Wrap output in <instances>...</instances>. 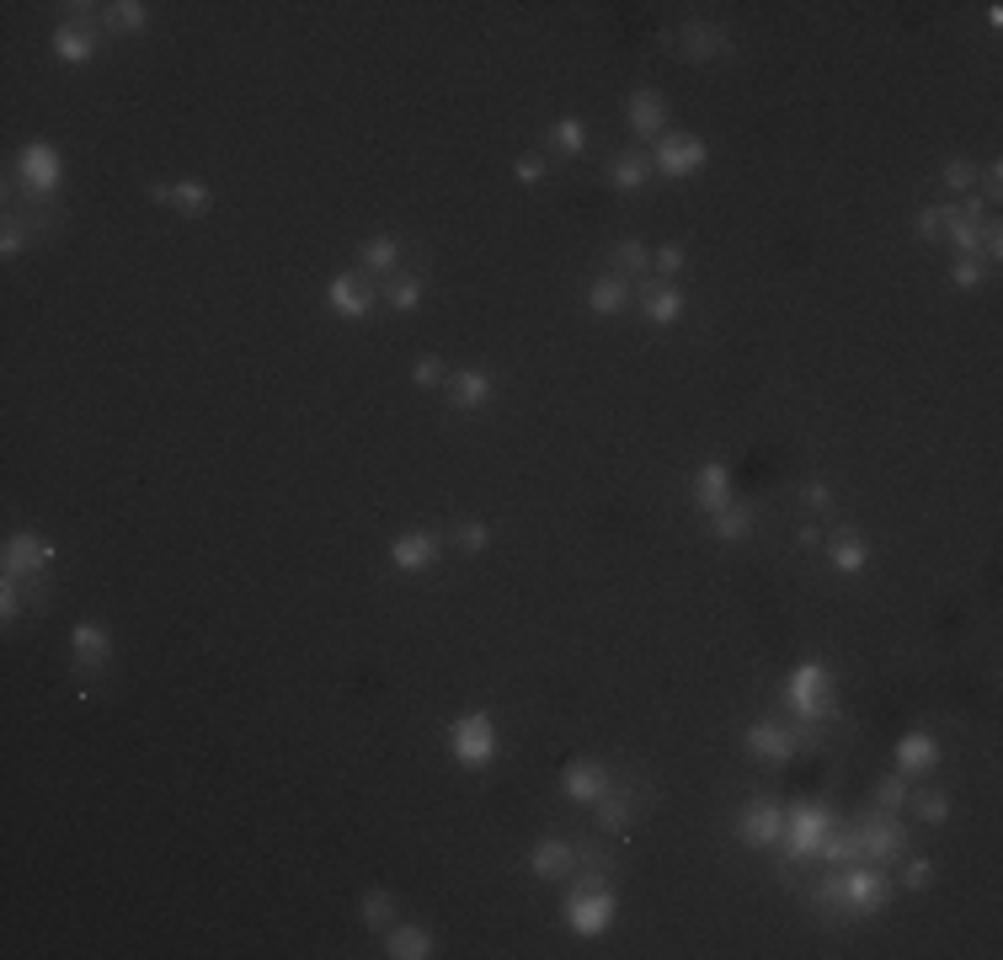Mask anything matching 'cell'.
Instances as JSON below:
<instances>
[{"instance_id":"obj_1","label":"cell","mask_w":1003,"mask_h":960,"mask_svg":"<svg viewBox=\"0 0 1003 960\" xmlns=\"http://www.w3.org/2000/svg\"><path fill=\"white\" fill-rule=\"evenodd\" d=\"M571 891H566V928L577 934V939H599L603 928L614 923L619 913V896H614V885L608 876L599 870H571Z\"/></svg>"},{"instance_id":"obj_2","label":"cell","mask_w":1003,"mask_h":960,"mask_svg":"<svg viewBox=\"0 0 1003 960\" xmlns=\"http://www.w3.org/2000/svg\"><path fill=\"white\" fill-rule=\"evenodd\" d=\"M779 705L796 725H817V720L839 716V699H833V673L822 662H796L790 678L779 688Z\"/></svg>"},{"instance_id":"obj_3","label":"cell","mask_w":1003,"mask_h":960,"mask_svg":"<svg viewBox=\"0 0 1003 960\" xmlns=\"http://www.w3.org/2000/svg\"><path fill=\"white\" fill-rule=\"evenodd\" d=\"M839 827V816H833V805L828 800H790L785 805V865H806V859H817V843L828 838Z\"/></svg>"},{"instance_id":"obj_4","label":"cell","mask_w":1003,"mask_h":960,"mask_svg":"<svg viewBox=\"0 0 1003 960\" xmlns=\"http://www.w3.org/2000/svg\"><path fill=\"white\" fill-rule=\"evenodd\" d=\"M854 838H859V859L865 865H897L902 854H908V822H902V811H881V805H870V811H859L854 822Z\"/></svg>"},{"instance_id":"obj_5","label":"cell","mask_w":1003,"mask_h":960,"mask_svg":"<svg viewBox=\"0 0 1003 960\" xmlns=\"http://www.w3.org/2000/svg\"><path fill=\"white\" fill-rule=\"evenodd\" d=\"M502 753V731L491 710H470V716L448 720V758L459 768H491V758Z\"/></svg>"},{"instance_id":"obj_6","label":"cell","mask_w":1003,"mask_h":960,"mask_svg":"<svg viewBox=\"0 0 1003 960\" xmlns=\"http://www.w3.org/2000/svg\"><path fill=\"white\" fill-rule=\"evenodd\" d=\"M891 907V880L881 865H843V918H876Z\"/></svg>"},{"instance_id":"obj_7","label":"cell","mask_w":1003,"mask_h":960,"mask_svg":"<svg viewBox=\"0 0 1003 960\" xmlns=\"http://www.w3.org/2000/svg\"><path fill=\"white\" fill-rule=\"evenodd\" d=\"M742 747H748V758H763V763H779V768H785V763L806 747V725H790V720H753L748 736H742Z\"/></svg>"},{"instance_id":"obj_8","label":"cell","mask_w":1003,"mask_h":960,"mask_svg":"<svg viewBox=\"0 0 1003 960\" xmlns=\"http://www.w3.org/2000/svg\"><path fill=\"white\" fill-rule=\"evenodd\" d=\"M705 160H710V145H705L699 134H662L657 150H651V171H662L668 182H683V176H694Z\"/></svg>"},{"instance_id":"obj_9","label":"cell","mask_w":1003,"mask_h":960,"mask_svg":"<svg viewBox=\"0 0 1003 960\" xmlns=\"http://www.w3.org/2000/svg\"><path fill=\"white\" fill-rule=\"evenodd\" d=\"M16 171H22V187L33 198H48L59 187V176H65V160H59V150L48 139H27L22 156H16Z\"/></svg>"},{"instance_id":"obj_10","label":"cell","mask_w":1003,"mask_h":960,"mask_svg":"<svg viewBox=\"0 0 1003 960\" xmlns=\"http://www.w3.org/2000/svg\"><path fill=\"white\" fill-rule=\"evenodd\" d=\"M737 838L748 843V848H774V843L785 838V805L779 800H748L737 811Z\"/></svg>"},{"instance_id":"obj_11","label":"cell","mask_w":1003,"mask_h":960,"mask_svg":"<svg viewBox=\"0 0 1003 960\" xmlns=\"http://www.w3.org/2000/svg\"><path fill=\"white\" fill-rule=\"evenodd\" d=\"M43 560H54V545H43L33 528H16L5 539V550H0V576H16V582L43 576Z\"/></svg>"},{"instance_id":"obj_12","label":"cell","mask_w":1003,"mask_h":960,"mask_svg":"<svg viewBox=\"0 0 1003 960\" xmlns=\"http://www.w3.org/2000/svg\"><path fill=\"white\" fill-rule=\"evenodd\" d=\"M614 790V779H608V768H603L599 758H571L561 768V796L571 800V805H593V800H603Z\"/></svg>"},{"instance_id":"obj_13","label":"cell","mask_w":1003,"mask_h":960,"mask_svg":"<svg viewBox=\"0 0 1003 960\" xmlns=\"http://www.w3.org/2000/svg\"><path fill=\"white\" fill-rule=\"evenodd\" d=\"M390 565H396L401 576H422V571H433V565H438V534H428V528L396 534V545H390Z\"/></svg>"},{"instance_id":"obj_14","label":"cell","mask_w":1003,"mask_h":960,"mask_svg":"<svg viewBox=\"0 0 1003 960\" xmlns=\"http://www.w3.org/2000/svg\"><path fill=\"white\" fill-rule=\"evenodd\" d=\"M326 305H331V316L363 320L368 310H374V288H368L358 273H342V278L326 283Z\"/></svg>"},{"instance_id":"obj_15","label":"cell","mask_w":1003,"mask_h":960,"mask_svg":"<svg viewBox=\"0 0 1003 960\" xmlns=\"http://www.w3.org/2000/svg\"><path fill=\"white\" fill-rule=\"evenodd\" d=\"M577 870V843L566 838H539L528 848V876L534 880H566Z\"/></svg>"},{"instance_id":"obj_16","label":"cell","mask_w":1003,"mask_h":960,"mask_svg":"<svg viewBox=\"0 0 1003 960\" xmlns=\"http://www.w3.org/2000/svg\"><path fill=\"white\" fill-rule=\"evenodd\" d=\"M625 118H630V134L636 139H662V128H668V102H662V91H630V102H625Z\"/></svg>"},{"instance_id":"obj_17","label":"cell","mask_w":1003,"mask_h":960,"mask_svg":"<svg viewBox=\"0 0 1003 960\" xmlns=\"http://www.w3.org/2000/svg\"><path fill=\"white\" fill-rule=\"evenodd\" d=\"M150 198L156 203H171V208H182L187 219H198L214 208V193L203 187L198 176H182V182H150Z\"/></svg>"},{"instance_id":"obj_18","label":"cell","mask_w":1003,"mask_h":960,"mask_svg":"<svg viewBox=\"0 0 1003 960\" xmlns=\"http://www.w3.org/2000/svg\"><path fill=\"white\" fill-rule=\"evenodd\" d=\"M679 48L688 65H705V59H731V38H726L721 27H710V22H688L679 33Z\"/></svg>"},{"instance_id":"obj_19","label":"cell","mask_w":1003,"mask_h":960,"mask_svg":"<svg viewBox=\"0 0 1003 960\" xmlns=\"http://www.w3.org/2000/svg\"><path fill=\"white\" fill-rule=\"evenodd\" d=\"M891 758H897V774H928L939 763V742L928 731H902L897 747H891Z\"/></svg>"},{"instance_id":"obj_20","label":"cell","mask_w":1003,"mask_h":960,"mask_svg":"<svg viewBox=\"0 0 1003 960\" xmlns=\"http://www.w3.org/2000/svg\"><path fill=\"white\" fill-rule=\"evenodd\" d=\"M491 396H497V379H491L486 368H465V374L448 379V405H454V411H481Z\"/></svg>"},{"instance_id":"obj_21","label":"cell","mask_w":1003,"mask_h":960,"mask_svg":"<svg viewBox=\"0 0 1003 960\" xmlns=\"http://www.w3.org/2000/svg\"><path fill=\"white\" fill-rule=\"evenodd\" d=\"M694 502H699L705 513H721L726 502H731V470H726L721 459H705V465L694 470Z\"/></svg>"},{"instance_id":"obj_22","label":"cell","mask_w":1003,"mask_h":960,"mask_svg":"<svg viewBox=\"0 0 1003 960\" xmlns=\"http://www.w3.org/2000/svg\"><path fill=\"white\" fill-rule=\"evenodd\" d=\"M385 956L390 960H433V934L422 928V923H396L390 934H385Z\"/></svg>"},{"instance_id":"obj_23","label":"cell","mask_w":1003,"mask_h":960,"mask_svg":"<svg viewBox=\"0 0 1003 960\" xmlns=\"http://www.w3.org/2000/svg\"><path fill=\"white\" fill-rule=\"evenodd\" d=\"M70 651H76V662H107L113 656V630L102 619H81V625H70Z\"/></svg>"},{"instance_id":"obj_24","label":"cell","mask_w":1003,"mask_h":960,"mask_svg":"<svg viewBox=\"0 0 1003 960\" xmlns=\"http://www.w3.org/2000/svg\"><path fill=\"white\" fill-rule=\"evenodd\" d=\"M593 816H599L603 838H625V833H630V822H636V805H630V796L608 790L603 800H593Z\"/></svg>"},{"instance_id":"obj_25","label":"cell","mask_w":1003,"mask_h":960,"mask_svg":"<svg viewBox=\"0 0 1003 960\" xmlns=\"http://www.w3.org/2000/svg\"><path fill=\"white\" fill-rule=\"evenodd\" d=\"M54 54H59V65H91L96 59V38L86 33V27H76V22H65V27H54Z\"/></svg>"},{"instance_id":"obj_26","label":"cell","mask_w":1003,"mask_h":960,"mask_svg":"<svg viewBox=\"0 0 1003 960\" xmlns=\"http://www.w3.org/2000/svg\"><path fill=\"white\" fill-rule=\"evenodd\" d=\"M641 316H646V325H679L683 320V294L673 288V283H662V288H646V299H641Z\"/></svg>"},{"instance_id":"obj_27","label":"cell","mask_w":1003,"mask_h":960,"mask_svg":"<svg viewBox=\"0 0 1003 960\" xmlns=\"http://www.w3.org/2000/svg\"><path fill=\"white\" fill-rule=\"evenodd\" d=\"M753 502H726L721 513H710V534L721 539V545H737V539H748L753 534Z\"/></svg>"},{"instance_id":"obj_28","label":"cell","mask_w":1003,"mask_h":960,"mask_svg":"<svg viewBox=\"0 0 1003 960\" xmlns=\"http://www.w3.org/2000/svg\"><path fill=\"white\" fill-rule=\"evenodd\" d=\"M630 305V278H619V273H608V278H599L593 288H588V310L599 320H608V316H619Z\"/></svg>"},{"instance_id":"obj_29","label":"cell","mask_w":1003,"mask_h":960,"mask_svg":"<svg viewBox=\"0 0 1003 960\" xmlns=\"http://www.w3.org/2000/svg\"><path fill=\"white\" fill-rule=\"evenodd\" d=\"M646 176H651V160L636 156V150H619V156L608 160V187L614 193H641Z\"/></svg>"},{"instance_id":"obj_30","label":"cell","mask_w":1003,"mask_h":960,"mask_svg":"<svg viewBox=\"0 0 1003 960\" xmlns=\"http://www.w3.org/2000/svg\"><path fill=\"white\" fill-rule=\"evenodd\" d=\"M545 150L561 160H577L582 150H588V123L582 118H556L550 123V134H545Z\"/></svg>"},{"instance_id":"obj_31","label":"cell","mask_w":1003,"mask_h":960,"mask_svg":"<svg viewBox=\"0 0 1003 960\" xmlns=\"http://www.w3.org/2000/svg\"><path fill=\"white\" fill-rule=\"evenodd\" d=\"M358 267L363 273H396L401 267V245L390 236H368L358 245Z\"/></svg>"},{"instance_id":"obj_32","label":"cell","mask_w":1003,"mask_h":960,"mask_svg":"<svg viewBox=\"0 0 1003 960\" xmlns=\"http://www.w3.org/2000/svg\"><path fill=\"white\" fill-rule=\"evenodd\" d=\"M828 560H833V571H839V576H859V571L870 565V550H865L854 534H839V539L828 545Z\"/></svg>"},{"instance_id":"obj_33","label":"cell","mask_w":1003,"mask_h":960,"mask_svg":"<svg viewBox=\"0 0 1003 960\" xmlns=\"http://www.w3.org/2000/svg\"><path fill=\"white\" fill-rule=\"evenodd\" d=\"M358 923L363 928H390V923H396V891H363Z\"/></svg>"},{"instance_id":"obj_34","label":"cell","mask_w":1003,"mask_h":960,"mask_svg":"<svg viewBox=\"0 0 1003 960\" xmlns=\"http://www.w3.org/2000/svg\"><path fill=\"white\" fill-rule=\"evenodd\" d=\"M107 11V27L113 33H139L145 22H150V5L145 0H113V5H102Z\"/></svg>"},{"instance_id":"obj_35","label":"cell","mask_w":1003,"mask_h":960,"mask_svg":"<svg viewBox=\"0 0 1003 960\" xmlns=\"http://www.w3.org/2000/svg\"><path fill=\"white\" fill-rule=\"evenodd\" d=\"M908 805H913V816L928 822V827H945L950 822V796L945 790H919V796H908Z\"/></svg>"},{"instance_id":"obj_36","label":"cell","mask_w":1003,"mask_h":960,"mask_svg":"<svg viewBox=\"0 0 1003 960\" xmlns=\"http://www.w3.org/2000/svg\"><path fill=\"white\" fill-rule=\"evenodd\" d=\"M422 299H428V283L422 278H396L390 288H385V305H390L396 316H411Z\"/></svg>"},{"instance_id":"obj_37","label":"cell","mask_w":1003,"mask_h":960,"mask_svg":"<svg viewBox=\"0 0 1003 960\" xmlns=\"http://www.w3.org/2000/svg\"><path fill=\"white\" fill-rule=\"evenodd\" d=\"M956 214V203H928V208H919L913 214V236L919 240H934V236H945V219Z\"/></svg>"},{"instance_id":"obj_38","label":"cell","mask_w":1003,"mask_h":960,"mask_svg":"<svg viewBox=\"0 0 1003 960\" xmlns=\"http://www.w3.org/2000/svg\"><path fill=\"white\" fill-rule=\"evenodd\" d=\"M908 774H891V779H881L876 785V796H870V805H881V811H908Z\"/></svg>"},{"instance_id":"obj_39","label":"cell","mask_w":1003,"mask_h":960,"mask_svg":"<svg viewBox=\"0 0 1003 960\" xmlns=\"http://www.w3.org/2000/svg\"><path fill=\"white\" fill-rule=\"evenodd\" d=\"M939 182L950 187V193H961V198H971V182H977V165L966 156H956V160H945V171H939Z\"/></svg>"},{"instance_id":"obj_40","label":"cell","mask_w":1003,"mask_h":960,"mask_svg":"<svg viewBox=\"0 0 1003 960\" xmlns=\"http://www.w3.org/2000/svg\"><path fill=\"white\" fill-rule=\"evenodd\" d=\"M614 267H619V278H625V273H646V267H651V251H646L641 240H619V245H614Z\"/></svg>"},{"instance_id":"obj_41","label":"cell","mask_w":1003,"mask_h":960,"mask_svg":"<svg viewBox=\"0 0 1003 960\" xmlns=\"http://www.w3.org/2000/svg\"><path fill=\"white\" fill-rule=\"evenodd\" d=\"M897 865H902V891H928V885H934V859H908V854H902V859H897Z\"/></svg>"},{"instance_id":"obj_42","label":"cell","mask_w":1003,"mask_h":960,"mask_svg":"<svg viewBox=\"0 0 1003 960\" xmlns=\"http://www.w3.org/2000/svg\"><path fill=\"white\" fill-rule=\"evenodd\" d=\"M454 539H459V545H465V550L476 556V550H486V545H491V523H486V518L454 523Z\"/></svg>"},{"instance_id":"obj_43","label":"cell","mask_w":1003,"mask_h":960,"mask_svg":"<svg viewBox=\"0 0 1003 960\" xmlns=\"http://www.w3.org/2000/svg\"><path fill=\"white\" fill-rule=\"evenodd\" d=\"M683 262H688V256H683L679 240H668V245H657V251H651V273H662V278H679Z\"/></svg>"},{"instance_id":"obj_44","label":"cell","mask_w":1003,"mask_h":960,"mask_svg":"<svg viewBox=\"0 0 1003 960\" xmlns=\"http://www.w3.org/2000/svg\"><path fill=\"white\" fill-rule=\"evenodd\" d=\"M950 283H956V288H982V283H988V267H982V256H956V267H950Z\"/></svg>"},{"instance_id":"obj_45","label":"cell","mask_w":1003,"mask_h":960,"mask_svg":"<svg viewBox=\"0 0 1003 960\" xmlns=\"http://www.w3.org/2000/svg\"><path fill=\"white\" fill-rule=\"evenodd\" d=\"M411 385L417 390H438V385H448V374H443L438 358H422V363H411Z\"/></svg>"},{"instance_id":"obj_46","label":"cell","mask_w":1003,"mask_h":960,"mask_svg":"<svg viewBox=\"0 0 1003 960\" xmlns=\"http://www.w3.org/2000/svg\"><path fill=\"white\" fill-rule=\"evenodd\" d=\"M513 176H518L523 187H534V182H545V160H539V156H518V165H513Z\"/></svg>"},{"instance_id":"obj_47","label":"cell","mask_w":1003,"mask_h":960,"mask_svg":"<svg viewBox=\"0 0 1003 960\" xmlns=\"http://www.w3.org/2000/svg\"><path fill=\"white\" fill-rule=\"evenodd\" d=\"M806 502H811L817 513H828V507H833V485H828V480H811V485H806Z\"/></svg>"},{"instance_id":"obj_48","label":"cell","mask_w":1003,"mask_h":960,"mask_svg":"<svg viewBox=\"0 0 1003 960\" xmlns=\"http://www.w3.org/2000/svg\"><path fill=\"white\" fill-rule=\"evenodd\" d=\"M796 545H801V550H817V545H822V528H817V523H801V528H796Z\"/></svg>"},{"instance_id":"obj_49","label":"cell","mask_w":1003,"mask_h":960,"mask_svg":"<svg viewBox=\"0 0 1003 960\" xmlns=\"http://www.w3.org/2000/svg\"><path fill=\"white\" fill-rule=\"evenodd\" d=\"M982 16H988V27H1003V5L993 0V5H982Z\"/></svg>"}]
</instances>
